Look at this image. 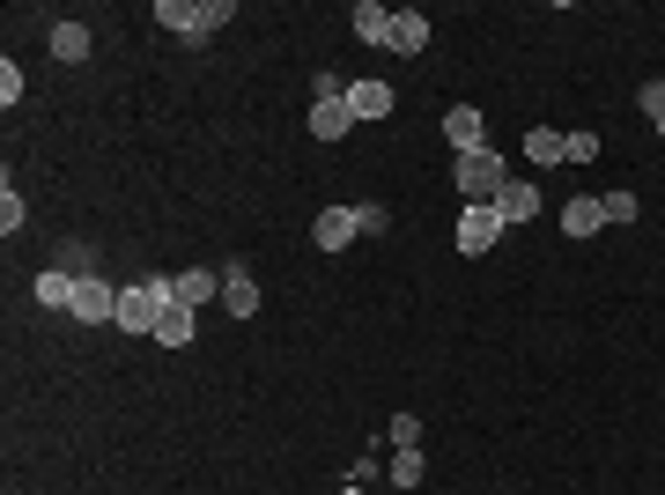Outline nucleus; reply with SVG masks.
Instances as JSON below:
<instances>
[{
    "label": "nucleus",
    "mask_w": 665,
    "mask_h": 495,
    "mask_svg": "<svg viewBox=\"0 0 665 495\" xmlns=\"http://www.w3.org/2000/svg\"><path fill=\"white\" fill-rule=\"evenodd\" d=\"M171 311V273H148V281H133V289H119V319L126 333H155V319Z\"/></svg>",
    "instance_id": "f257e3e1"
},
{
    "label": "nucleus",
    "mask_w": 665,
    "mask_h": 495,
    "mask_svg": "<svg viewBox=\"0 0 665 495\" xmlns=\"http://www.w3.org/2000/svg\"><path fill=\"white\" fill-rule=\"evenodd\" d=\"M229 15H237L229 0H200V8H185V0H155V23L178 30V37H215Z\"/></svg>",
    "instance_id": "f03ea898"
},
{
    "label": "nucleus",
    "mask_w": 665,
    "mask_h": 495,
    "mask_svg": "<svg viewBox=\"0 0 665 495\" xmlns=\"http://www.w3.org/2000/svg\"><path fill=\"white\" fill-rule=\"evenodd\" d=\"M451 185L466 193V207H473V200L489 207V200L503 193V185H511V163H503L495 149H481V155H459V171H451Z\"/></svg>",
    "instance_id": "7ed1b4c3"
},
{
    "label": "nucleus",
    "mask_w": 665,
    "mask_h": 495,
    "mask_svg": "<svg viewBox=\"0 0 665 495\" xmlns=\"http://www.w3.org/2000/svg\"><path fill=\"white\" fill-rule=\"evenodd\" d=\"M363 237V223H355V207H319V223H311V245L325 251V259H341L347 245Z\"/></svg>",
    "instance_id": "20e7f679"
},
{
    "label": "nucleus",
    "mask_w": 665,
    "mask_h": 495,
    "mask_svg": "<svg viewBox=\"0 0 665 495\" xmlns=\"http://www.w3.org/2000/svg\"><path fill=\"white\" fill-rule=\"evenodd\" d=\"M495 237H503V215H495V207H481V200H473V207H459V251H466V259L495 251Z\"/></svg>",
    "instance_id": "39448f33"
},
{
    "label": "nucleus",
    "mask_w": 665,
    "mask_h": 495,
    "mask_svg": "<svg viewBox=\"0 0 665 495\" xmlns=\"http://www.w3.org/2000/svg\"><path fill=\"white\" fill-rule=\"evenodd\" d=\"M74 319H82V325H111V319H119V289H111L104 273H82V289H74Z\"/></svg>",
    "instance_id": "423d86ee"
},
{
    "label": "nucleus",
    "mask_w": 665,
    "mask_h": 495,
    "mask_svg": "<svg viewBox=\"0 0 665 495\" xmlns=\"http://www.w3.org/2000/svg\"><path fill=\"white\" fill-rule=\"evenodd\" d=\"M443 141H451L459 155H481L489 149V119H481L473 104H451V111H443Z\"/></svg>",
    "instance_id": "0eeeda50"
},
{
    "label": "nucleus",
    "mask_w": 665,
    "mask_h": 495,
    "mask_svg": "<svg viewBox=\"0 0 665 495\" xmlns=\"http://www.w3.org/2000/svg\"><path fill=\"white\" fill-rule=\"evenodd\" d=\"M393 104H399V89H393V82H347V111H355V126L393 119Z\"/></svg>",
    "instance_id": "6e6552de"
},
{
    "label": "nucleus",
    "mask_w": 665,
    "mask_h": 495,
    "mask_svg": "<svg viewBox=\"0 0 665 495\" xmlns=\"http://www.w3.org/2000/svg\"><path fill=\"white\" fill-rule=\"evenodd\" d=\"M385 52L421 60V52H429V15H421V8H393V45H385Z\"/></svg>",
    "instance_id": "1a4fd4ad"
},
{
    "label": "nucleus",
    "mask_w": 665,
    "mask_h": 495,
    "mask_svg": "<svg viewBox=\"0 0 665 495\" xmlns=\"http://www.w3.org/2000/svg\"><path fill=\"white\" fill-rule=\"evenodd\" d=\"M207 297H222V273H215V267H185V273H171V303L200 311Z\"/></svg>",
    "instance_id": "9d476101"
},
{
    "label": "nucleus",
    "mask_w": 665,
    "mask_h": 495,
    "mask_svg": "<svg viewBox=\"0 0 665 495\" xmlns=\"http://www.w3.org/2000/svg\"><path fill=\"white\" fill-rule=\"evenodd\" d=\"M311 133H319V141H347V133H355L347 97H311Z\"/></svg>",
    "instance_id": "9b49d317"
},
{
    "label": "nucleus",
    "mask_w": 665,
    "mask_h": 495,
    "mask_svg": "<svg viewBox=\"0 0 665 495\" xmlns=\"http://www.w3.org/2000/svg\"><path fill=\"white\" fill-rule=\"evenodd\" d=\"M489 207L503 215V229H511V223H533V215H540V193H533L525 177H511V185H503V193H495Z\"/></svg>",
    "instance_id": "f8f14e48"
},
{
    "label": "nucleus",
    "mask_w": 665,
    "mask_h": 495,
    "mask_svg": "<svg viewBox=\"0 0 665 495\" xmlns=\"http://www.w3.org/2000/svg\"><path fill=\"white\" fill-rule=\"evenodd\" d=\"M607 229V207H599V193H577L562 207V237H599Z\"/></svg>",
    "instance_id": "ddd939ff"
},
{
    "label": "nucleus",
    "mask_w": 665,
    "mask_h": 495,
    "mask_svg": "<svg viewBox=\"0 0 665 495\" xmlns=\"http://www.w3.org/2000/svg\"><path fill=\"white\" fill-rule=\"evenodd\" d=\"M74 289H82V281H74L67 267H45L37 281H30V297L45 303V311H74Z\"/></svg>",
    "instance_id": "4468645a"
},
{
    "label": "nucleus",
    "mask_w": 665,
    "mask_h": 495,
    "mask_svg": "<svg viewBox=\"0 0 665 495\" xmlns=\"http://www.w3.org/2000/svg\"><path fill=\"white\" fill-rule=\"evenodd\" d=\"M347 30H355V37H363L369 52H377V45H393V8H377V0H363V8L347 15Z\"/></svg>",
    "instance_id": "2eb2a0df"
},
{
    "label": "nucleus",
    "mask_w": 665,
    "mask_h": 495,
    "mask_svg": "<svg viewBox=\"0 0 665 495\" xmlns=\"http://www.w3.org/2000/svg\"><path fill=\"white\" fill-rule=\"evenodd\" d=\"M222 303H229V319H251L259 311V281L245 267H222Z\"/></svg>",
    "instance_id": "dca6fc26"
},
{
    "label": "nucleus",
    "mask_w": 665,
    "mask_h": 495,
    "mask_svg": "<svg viewBox=\"0 0 665 495\" xmlns=\"http://www.w3.org/2000/svg\"><path fill=\"white\" fill-rule=\"evenodd\" d=\"M525 163H540V171L569 163V155H562V133H555V126H533V133H525Z\"/></svg>",
    "instance_id": "f3484780"
},
{
    "label": "nucleus",
    "mask_w": 665,
    "mask_h": 495,
    "mask_svg": "<svg viewBox=\"0 0 665 495\" xmlns=\"http://www.w3.org/2000/svg\"><path fill=\"white\" fill-rule=\"evenodd\" d=\"M193 319H200V311H185V303H171V311L155 319V341H163V347H193Z\"/></svg>",
    "instance_id": "a211bd4d"
},
{
    "label": "nucleus",
    "mask_w": 665,
    "mask_h": 495,
    "mask_svg": "<svg viewBox=\"0 0 665 495\" xmlns=\"http://www.w3.org/2000/svg\"><path fill=\"white\" fill-rule=\"evenodd\" d=\"M52 60L82 67V60H89V30H82V23H60V30H52Z\"/></svg>",
    "instance_id": "6ab92c4d"
},
{
    "label": "nucleus",
    "mask_w": 665,
    "mask_h": 495,
    "mask_svg": "<svg viewBox=\"0 0 665 495\" xmlns=\"http://www.w3.org/2000/svg\"><path fill=\"white\" fill-rule=\"evenodd\" d=\"M393 488H407V495L421 488V444L415 451H393Z\"/></svg>",
    "instance_id": "aec40b11"
},
{
    "label": "nucleus",
    "mask_w": 665,
    "mask_h": 495,
    "mask_svg": "<svg viewBox=\"0 0 665 495\" xmlns=\"http://www.w3.org/2000/svg\"><path fill=\"white\" fill-rule=\"evenodd\" d=\"M562 155H569V163H591V155H599V133H591V126L562 133Z\"/></svg>",
    "instance_id": "412c9836"
},
{
    "label": "nucleus",
    "mask_w": 665,
    "mask_h": 495,
    "mask_svg": "<svg viewBox=\"0 0 665 495\" xmlns=\"http://www.w3.org/2000/svg\"><path fill=\"white\" fill-rule=\"evenodd\" d=\"M636 104H643V119H651V126H665V75H658V82H643Z\"/></svg>",
    "instance_id": "4be33fe9"
},
{
    "label": "nucleus",
    "mask_w": 665,
    "mask_h": 495,
    "mask_svg": "<svg viewBox=\"0 0 665 495\" xmlns=\"http://www.w3.org/2000/svg\"><path fill=\"white\" fill-rule=\"evenodd\" d=\"M60 267L82 281V273H97V251H89V245H60Z\"/></svg>",
    "instance_id": "5701e85b"
},
{
    "label": "nucleus",
    "mask_w": 665,
    "mask_h": 495,
    "mask_svg": "<svg viewBox=\"0 0 665 495\" xmlns=\"http://www.w3.org/2000/svg\"><path fill=\"white\" fill-rule=\"evenodd\" d=\"M0 104H8V111L23 104V67H15V60H0Z\"/></svg>",
    "instance_id": "b1692460"
},
{
    "label": "nucleus",
    "mask_w": 665,
    "mask_h": 495,
    "mask_svg": "<svg viewBox=\"0 0 665 495\" xmlns=\"http://www.w3.org/2000/svg\"><path fill=\"white\" fill-rule=\"evenodd\" d=\"M385 437H393V451H415L421 444V421L415 415H393V429H385Z\"/></svg>",
    "instance_id": "393cba45"
},
{
    "label": "nucleus",
    "mask_w": 665,
    "mask_h": 495,
    "mask_svg": "<svg viewBox=\"0 0 665 495\" xmlns=\"http://www.w3.org/2000/svg\"><path fill=\"white\" fill-rule=\"evenodd\" d=\"M599 207H607V223H636V207H643V200H636V193H607Z\"/></svg>",
    "instance_id": "a878e982"
},
{
    "label": "nucleus",
    "mask_w": 665,
    "mask_h": 495,
    "mask_svg": "<svg viewBox=\"0 0 665 495\" xmlns=\"http://www.w3.org/2000/svg\"><path fill=\"white\" fill-rule=\"evenodd\" d=\"M355 223H363V237H385V229H393V215H385V207H369V200H363V207H355Z\"/></svg>",
    "instance_id": "bb28decb"
},
{
    "label": "nucleus",
    "mask_w": 665,
    "mask_h": 495,
    "mask_svg": "<svg viewBox=\"0 0 665 495\" xmlns=\"http://www.w3.org/2000/svg\"><path fill=\"white\" fill-rule=\"evenodd\" d=\"M0 229H8V237H15V229H23V200H15V185H8V193H0Z\"/></svg>",
    "instance_id": "cd10ccee"
},
{
    "label": "nucleus",
    "mask_w": 665,
    "mask_h": 495,
    "mask_svg": "<svg viewBox=\"0 0 665 495\" xmlns=\"http://www.w3.org/2000/svg\"><path fill=\"white\" fill-rule=\"evenodd\" d=\"M341 495H363V488H355V481H347V488H341Z\"/></svg>",
    "instance_id": "c85d7f7f"
},
{
    "label": "nucleus",
    "mask_w": 665,
    "mask_h": 495,
    "mask_svg": "<svg viewBox=\"0 0 665 495\" xmlns=\"http://www.w3.org/2000/svg\"><path fill=\"white\" fill-rule=\"evenodd\" d=\"M658 141H665V126H658Z\"/></svg>",
    "instance_id": "c756f323"
}]
</instances>
